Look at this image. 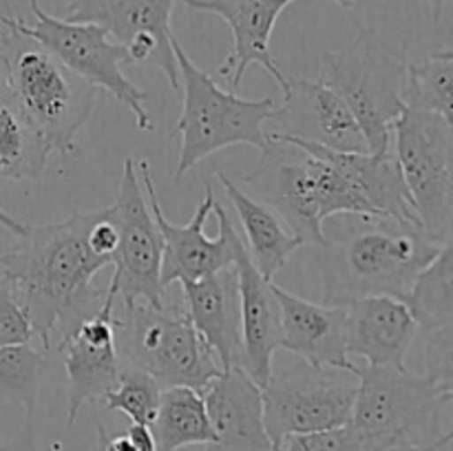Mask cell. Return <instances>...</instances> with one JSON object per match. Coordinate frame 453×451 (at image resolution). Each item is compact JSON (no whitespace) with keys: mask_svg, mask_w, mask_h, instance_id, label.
I'll return each instance as SVG.
<instances>
[{"mask_svg":"<svg viewBox=\"0 0 453 451\" xmlns=\"http://www.w3.org/2000/svg\"><path fill=\"white\" fill-rule=\"evenodd\" d=\"M100 210L73 212L56 224L27 226V233L0 252V274L7 279L18 303L29 317L34 334L49 349L58 325H75L102 305L104 292L93 287V277L113 265L88 241Z\"/></svg>","mask_w":453,"mask_h":451,"instance_id":"cell-1","label":"cell"},{"mask_svg":"<svg viewBox=\"0 0 453 451\" xmlns=\"http://www.w3.org/2000/svg\"><path fill=\"white\" fill-rule=\"evenodd\" d=\"M323 237L319 261L326 305L376 294L403 301L445 246L410 221L345 212L323 221Z\"/></svg>","mask_w":453,"mask_h":451,"instance_id":"cell-2","label":"cell"},{"mask_svg":"<svg viewBox=\"0 0 453 451\" xmlns=\"http://www.w3.org/2000/svg\"><path fill=\"white\" fill-rule=\"evenodd\" d=\"M242 188L273 208L292 234L323 246V221L334 215H367L357 188L354 153H339L314 141L268 135L261 162Z\"/></svg>","mask_w":453,"mask_h":451,"instance_id":"cell-3","label":"cell"},{"mask_svg":"<svg viewBox=\"0 0 453 451\" xmlns=\"http://www.w3.org/2000/svg\"><path fill=\"white\" fill-rule=\"evenodd\" d=\"M3 87L56 153H75V135L96 109L97 88L66 69L38 40L0 13Z\"/></svg>","mask_w":453,"mask_h":451,"instance_id":"cell-4","label":"cell"},{"mask_svg":"<svg viewBox=\"0 0 453 451\" xmlns=\"http://www.w3.org/2000/svg\"><path fill=\"white\" fill-rule=\"evenodd\" d=\"M453 389L429 374L396 367H358V387L349 424L361 438L363 451L427 445L441 438L442 414Z\"/></svg>","mask_w":453,"mask_h":451,"instance_id":"cell-5","label":"cell"},{"mask_svg":"<svg viewBox=\"0 0 453 451\" xmlns=\"http://www.w3.org/2000/svg\"><path fill=\"white\" fill-rule=\"evenodd\" d=\"M173 53L180 71V91L184 93L180 119L168 137H180V159H177L175 180L180 181L193 166L208 155L230 146H255L265 149L268 133L265 122H273L274 100H246L234 91H226L217 80L199 69L180 40L173 38Z\"/></svg>","mask_w":453,"mask_h":451,"instance_id":"cell-6","label":"cell"},{"mask_svg":"<svg viewBox=\"0 0 453 451\" xmlns=\"http://www.w3.org/2000/svg\"><path fill=\"white\" fill-rule=\"evenodd\" d=\"M407 42L392 44L374 27H361L348 47L321 57L319 80L349 106L370 153L392 149V124L407 109Z\"/></svg>","mask_w":453,"mask_h":451,"instance_id":"cell-7","label":"cell"},{"mask_svg":"<svg viewBox=\"0 0 453 451\" xmlns=\"http://www.w3.org/2000/svg\"><path fill=\"white\" fill-rule=\"evenodd\" d=\"M115 345L122 365L149 371L159 387L203 389L221 367L184 305L135 301L115 317Z\"/></svg>","mask_w":453,"mask_h":451,"instance_id":"cell-8","label":"cell"},{"mask_svg":"<svg viewBox=\"0 0 453 451\" xmlns=\"http://www.w3.org/2000/svg\"><path fill=\"white\" fill-rule=\"evenodd\" d=\"M392 153L425 234H453V124L436 113L405 109L392 124Z\"/></svg>","mask_w":453,"mask_h":451,"instance_id":"cell-9","label":"cell"},{"mask_svg":"<svg viewBox=\"0 0 453 451\" xmlns=\"http://www.w3.org/2000/svg\"><path fill=\"white\" fill-rule=\"evenodd\" d=\"M31 13L35 18L31 27L25 20L13 18L22 34L38 40L84 82L111 93L119 104L131 111L140 131H153L155 122L144 106L146 91L128 80L124 71L128 66L127 49L115 42L109 31L96 22H71L51 16L40 9L38 0H31Z\"/></svg>","mask_w":453,"mask_h":451,"instance_id":"cell-10","label":"cell"},{"mask_svg":"<svg viewBox=\"0 0 453 451\" xmlns=\"http://www.w3.org/2000/svg\"><path fill=\"white\" fill-rule=\"evenodd\" d=\"M358 374L336 367H312L299 361L270 374L261 387L264 424L277 447L296 433L326 432L352 420Z\"/></svg>","mask_w":453,"mask_h":451,"instance_id":"cell-11","label":"cell"},{"mask_svg":"<svg viewBox=\"0 0 453 451\" xmlns=\"http://www.w3.org/2000/svg\"><path fill=\"white\" fill-rule=\"evenodd\" d=\"M137 175L144 186L149 208L162 234V286L190 283L215 274L234 264L239 233L234 230L226 208L217 202L212 180L203 181V199L186 226H175L162 210L153 184L149 159L137 162Z\"/></svg>","mask_w":453,"mask_h":451,"instance_id":"cell-12","label":"cell"},{"mask_svg":"<svg viewBox=\"0 0 453 451\" xmlns=\"http://www.w3.org/2000/svg\"><path fill=\"white\" fill-rule=\"evenodd\" d=\"M113 206V221L118 228V248L113 252V281L122 305L135 301L162 303V234L149 208L144 186L137 175L135 159H127L118 197Z\"/></svg>","mask_w":453,"mask_h":451,"instance_id":"cell-13","label":"cell"},{"mask_svg":"<svg viewBox=\"0 0 453 451\" xmlns=\"http://www.w3.org/2000/svg\"><path fill=\"white\" fill-rule=\"evenodd\" d=\"M175 0H71L65 20L96 22L127 49L128 66H155L180 91V71L173 53Z\"/></svg>","mask_w":453,"mask_h":451,"instance_id":"cell-14","label":"cell"},{"mask_svg":"<svg viewBox=\"0 0 453 451\" xmlns=\"http://www.w3.org/2000/svg\"><path fill=\"white\" fill-rule=\"evenodd\" d=\"M115 301L118 286L111 279L102 305L69 330L62 332L60 352L66 374V424L73 427L87 402L104 398L118 380L122 361L115 345Z\"/></svg>","mask_w":453,"mask_h":451,"instance_id":"cell-15","label":"cell"},{"mask_svg":"<svg viewBox=\"0 0 453 451\" xmlns=\"http://www.w3.org/2000/svg\"><path fill=\"white\" fill-rule=\"evenodd\" d=\"M277 133L339 153H367V140L343 97L321 80L288 78L283 104L274 109Z\"/></svg>","mask_w":453,"mask_h":451,"instance_id":"cell-16","label":"cell"},{"mask_svg":"<svg viewBox=\"0 0 453 451\" xmlns=\"http://www.w3.org/2000/svg\"><path fill=\"white\" fill-rule=\"evenodd\" d=\"M296 0H184L190 11L215 13L228 22L233 31V51L217 75L230 82V91H237L248 66L259 65L277 80L281 91H288V78L274 62L270 51L274 25L279 16Z\"/></svg>","mask_w":453,"mask_h":451,"instance_id":"cell-17","label":"cell"},{"mask_svg":"<svg viewBox=\"0 0 453 451\" xmlns=\"http://www.w3.org/2000/svg\"><path fill=\"white\" fill-rule=\"evenodd\" d=\"M418 339V325L405 301L376 294L345 305V345L349 358L365 365L407 370V354Z\"/></svg>","mask_w":453,"mask_h":451,"instance_id":"cell-18","label":"cell"},{"mask_svg":"<svg viewBox=\"0 0 453 451\" xmlns=\"http://www.w3.org/2000/svg\"><path fill=\"white\" fill-rule=\"evenodd\" d=\"M281 312V349L312 367H336L358 374L345 345V305L312 303L273 283Z\"/></svg>","mask_w":453,"mask_h":451,"instance_id":"cell-19","label":"cell"},{"mask_svg":"<svg viewBox=\"0 0 453 451\" xmlns=\"http://www.w3.org/2000/svg\"><path fill=\"white\" fill-rule=\"evenodd\" d=\"M202 392L215 432L206 451H274L264 424L261 387L246 371L221 370Z\"/></svg>","mask_w":453,"mask_h":451,"instance_id":"cell-20","label":"cell"},{"mask_svg":"<svg viewBox=\"0 0 453 451\" xmlns=\"http://www.w3.org/2000/svg\"><path fill=\"white\" fill-rule=\"evenodd\" d=\"M234 268L239 281V310H242V370L259 387L273 374V358L281 349V312L273 292V281L252 264L243 239L234 248Z\"/></svg>","mask_w":453,"mask_h":451,"instance_id":"cell-21","label":"cell"},{"mask_svg":"<svg viewBox=\"0 0 453 451\" xmlns=\"http://www.w3.org/2000/svg\"><path fill=\"white\" fill-rule=\"evenodd\" d=\"M184 310L221 370H242V310L237 268L226 265L199 281L181 283Z\"/></svg>","mask_w":453,"mask_h":451,"instance_id":"cell-22","label":"cell"},{"mask_svg":"<svg viewBox=\"0 0 453 451\" xmlns=\"http://www.w3.org/2000/svg\"><path fill=\"white\" fill-rule=\"evenodd\" d=\"M215 180L221 184L226 197L233 203L234 212L242 221L243 237H246L243 246H246L252 264L268 281H273L274 274L283 270L288 259L305 243L290 233V228L283 224V219L273 208L246 193L228 175L217 172Z\"/></svg>","mask_w":453,"mask_h":451,"instance_id":"cell-23","label":"cell"},{"mask_svg":"<svg viewBox=\"0 0 453 451\" xmlns=\"http://www.w3.org/2000/svg\"><path fill=\"white\" fill-rule=\"evenodd\" d=\"M155 451H180L188 445H211L215 440L202 389L164 387L153 423Z\"/></svg>","mask_w":453,"mask_h":451,"instance_id":"cell-24","label":"cell"},{"mask_svg":"<svg viewBox=\"0 0 453 451\" xmlns=\"http://www.w3.org/2000/svg\"><path fill=\"white\" fill-rule=\"evenodd\" d=\"M51 155L47 141L13 104L0 82V184L38 180Z\"/></svg>","mask_w":453,"mask_h":451,"instance_id":"cell-25","label":"cell"},{"mask_svg":"<svg viewBox=\"0 0 453 451\" xmlns=\"http://www.w3.org/2000/svg\"><path fill=\"white\" fill-rule=\"evenodd\" d=\"M405 305L418 325V336L453 332V241L416 277Z\"/></svg>","mask_w":453,"mask_h":451,"instance_id":"cell-26","label":"cell"},{"mask_svg":"<svg viewBox=\"0 0 453 451\" xmlns=\"http://www.w3.org/2000/svg\"><path fill=\"white\" fill-rule=\"evenodd\" d=\"M403 100L411 111L436 113L453 124V51L432 53L423 62L407 65Z\"/></svg>","mask_w":453,"mask_h":451,"instance_id":"cell-27","label":"cell"},{"mask_svg":"<svg viewBox=\"0 0 453 451\" xmlns=\"http://www.w3.org/2000/svg\"><path fill=\"white\" fill-rule=\"evenodd\" d=\"M49 361L31 343L0 348V402H12L34 416Z\"/></svg>","mask_w":453,"mask_h":451,"instance_id":"cell-28","label":"cell"},{"mask_svg":"<svg viewBox=\"0 0 453 451\" xmlns=\"http://www.w3.org/2000/svg\"><path fill=\"white\" fill-rule=\"evenodd\" d=\"M159 394L162 387L149 371L122 365L115 385L104 394V405L109 411H122L131 423L150 424L157 411Z\"/></svg>","mask_w":453,"mask_h":451,"instance_id":"cell-29","label":"cell"},{"mask_svg":"<svg viewBox=\"0 0 453 451\" xmlns=\"http://www.w3.org/2000/svg\"><path fill=\"white\" fill-rule=\"evenodd\" d=\"M274 451H363V445L352 424H343L326 432L288 436L274 447Z\"/></svg>","mask_w":453,"mask_h":451,"instance_id":"cell-30","label":"cell"},{"mask_svg":"<svg viewBox=\"0 0 453 451\" xmlns=\"http://www.w3.org/2000/svg\"><path fill=\"white\" fill-rule=\"evenodd\" d=\"M31 339H35V334L29 317L18 303L7 279L0 274V348L3 345L31 343Z\"/></svg>","mask_w":453,"mask_h":451,"instance_id":"cell-31","label":"cell"},{"mask_svg":"<svg viewBox=\"0 0 453 451\" xmlns=\"http://www.w3.org/2000/svg\"><path fill=\"white\" fill-rule=\"evenodd\" d=\"M0 451H40L35 445L34 416H25V424L20 427V432L9 440L0 442Z\"/></svg>","mask_w":453,"mask_h":451,"instance_id":"cell-32","label":"cell"},{"mask_svg":"<svg viewBox=\"0 0 453 451\" xmlns=\"http://www.w3.org/2000/svg\"><path fill=\"white\" fill-rule=\"evenodd\" d=\"M127 436H128V440L135 445L137 451H155L153 433H150L149 424L131 423V427L127 429Z\"/></svg>","mask_w":453,"mask_h":451,"instance_id":"cell-33","label":"cell"},{"mask_svg":"<svg viewBox=\"0 0 453 451\" xmlns=\"http://www.w3.org/2000/svg\"><path fill=\"white\" fill-rule=\"evenodd\" d=\"M451 440H453V432L451 429H447L441 438H436L434 442H427V445L394 447V449H388V451H451Z\"/></svg>","mask_w":453,"mask_h":451,"instance_id":"cell-34","label":"cell"},{"mask_svg":"<svg viewBox=\"0 0 453 451\" xmlns=\"http://www.w3.org/2000/svg\"><path fill=\"white\" fill-rule=\"evenodd\" d=\"M453 0H425V4L429 7V13H432V20L436 25H442V18L449 13Z\"/></svg>","mask_w":453,"mask_h":451,"instance_id":"cell-35","label":"cell"},{"mask_svg":"<svg viewBox=\"0 0 453 451\" xmlns=\"http://www.w3.org/2000/svg\"><path fill=\"white\" fill-rule=\"evenodd\" d=\"M0 226H3L4 230H9L12 234H16V237H20V234L27 233V226L20 224L18 219H13L12 215H7L3 208H0Z\"/></svg>","mask_w":453,"mask_h":451,"instance_id":"cell-36","label":"cell"},{"mask_svg":"<svg viewBox=\"0 0 453 451\" xmlns=\"http://www.w3.org/2000/svg\"><path fill=\"white\" fill-rule=\"evenodd\" d=\"M334 3L343 9H352L357 4V0H334Z\"/></svg>","mask_w":453,"mask_h":451,"instance_id":"cell-37","label":"cell"},{"mask_svg":"<svg viewBox=\"0 0 453 451\" xmlns=\"http://www.w3.org/2000/svg\"><path fill=\"white\" fill-rule=\"evenodd\" d=\"M0 82H3V62H0Z\"/></svg>","mask_w":453,"mask_h":451,"instance_id":"cell-38","label":"cell"}]
</instances>
